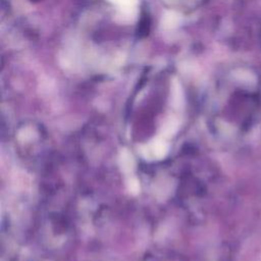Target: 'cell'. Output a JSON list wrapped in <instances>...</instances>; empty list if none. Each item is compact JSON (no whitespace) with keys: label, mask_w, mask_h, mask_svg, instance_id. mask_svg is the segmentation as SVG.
<instances>
[{"label":"cell","mask_w":261,"mask_h":261,"mask_svg":"<svg viewBox=\"0 0 261 261\" xmlns=\"http://www.w3.org/2000/svg\"><path fill=\"white\" fill-rule=\"evenodd\" d=\"M110 3L115 5L118 8L119 16L123 19L128 18L136 15V8L138 4V0H108Z\"/></svg>","instance_id":"cell-1"},{"label":"cell","mask_w":261,"mask_h":261,"mask_svg":"<svg viewBox=\"0 0 261 261\" xmlns=\"http://www.w3.org/2000/svg\"><path fill=\"white\" fill-rule=\"evenodd\" d=\"M167 151H168V147L166 143L162 140H156L155 142L150 144L148 147H146V149L143 150V153L148 158L160 159L165 156Z\"/></svg>","instance_id":"cell-2"},{"label":"cell","mask_w":261,"mask_h":261,"mask_svg":"<svg viewBox=\"0 0 261 261\" xmlns=\"http://www.w3.org/2000/svg\"><path fill=\"white\" fill-rule=\"evenodd\" d=\"M177 22H178L177 15H174L172 12L168 13L167 15H165V20H164V25H165V27L172 28V27L176 25Z\"/></svg>","instance_id":"cell-3"}]
</instances>
